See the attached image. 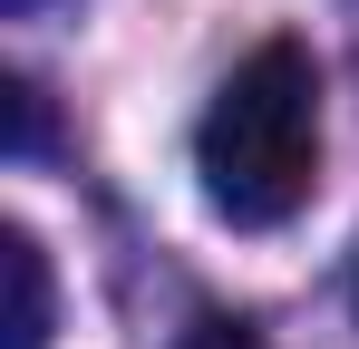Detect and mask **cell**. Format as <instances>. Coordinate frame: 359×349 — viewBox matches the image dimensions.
Listing matches in <instances>:
<instances>
[{
	"mask_svg": "<svg viewBox=\"0 0 359 349\" xmlns=\"http://www.w3.org/2000/svg\"><path fill=\"white\" fill-rule=\"evenodd\" d=\"M10 10H39V0H10Z\"/></svg>",
	"mask_w": 359,
	"mask_h": 349,
	"instance_id": "4",
	"label": "cell"
},
{
	"mask_svg": "<svg viewBox=\"0 0 359 349\" xmlns=\"http://www.w3.org/2000/svg\"><path fill=\"white\" fill-rule=\"evenodd\" d=\"M194 174H204V204L243 233H272L311 204V184H320V68L301 39H262L214 88V107L194 126Z\"/></svg>",
	"mask_w": 359,
	"mask_h": 349,
	"instance_id": "1",
	"label": "cell"
},
{
	"mask_svg": "<svg viewBox=\"0 0 359 349\" xmlns=\"http://www.w3.org/2000/svg\"><path fill=\"white\" fill-rule=\"evenodd\" d=\"M0 107H10V156H29V146H39V88H29V78H10V88H0Z\"/></svg>",
	"mask_w": 359,
	"mask_h": 349,
	"instance_id": "3",
	"label": "cell"
},
{
	"mask_svg": "<svg viewBox=\"0 0 359 349\" xmlns=\"http://www.w3.org/2000/svg\"><path fill=\"white\" fill-rule=\"evenodd\" d=\"M49 320H59V291H49V252L39 233H0V349H49Z\"/></svg>",
	"mask_w": 359,
	"mask_h": 349,
	"instance_id": "2",
	"label": "cell"
}]
</instances>
